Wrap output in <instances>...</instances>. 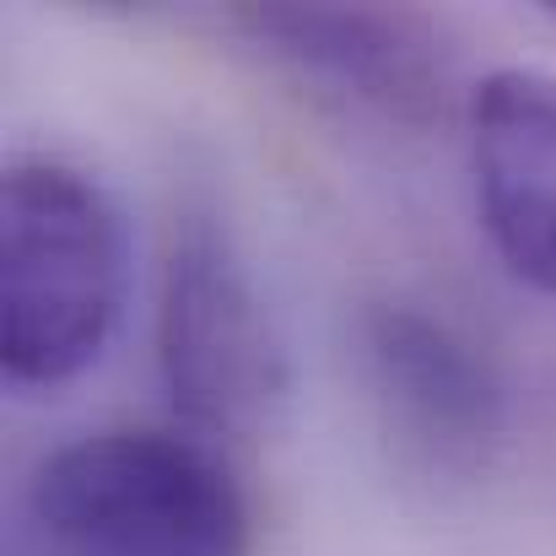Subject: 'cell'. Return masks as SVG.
Listing matches in <instances>:
<instances>
[{"instance_id": "cell-7", "label": "cell", "mask_w": 556, "mask_h": 556, "mask_svg": "<svg viewBox=\"0 0 556 556\" xmlns=\"http://www.w3.org/2000/svg\"><path fill=\"white\" fill-rule=\"evenodd\" d=\"M541 11H546V16H552V22H556V0H541Z\"/></svg>"}, {"instance_id": "cell-5", "label": "cell", "mask_w": 556, "mask_h": 556, "mask_svg": "<svg viewBox=\"0 0 556 556\" xmlns=\"http://www.w3.org/2000/svg\"><path fill=\"white\" fill-rule=\"evenodd\" d=\"M363 352L400 432L438 465L476 470L508 432V389L481 346L416 303H368Z\"/></svg>"}, {"instance_id": "cell-4", "label": "cell", "mask_w": 556, "mask_h": 556, "mask_svg": "<svg viewBox=\"0 0 556 556\" xmlns=\"http://www.w3.org/2000/svg\"><path fill=\"white\" fill-rule=\"evenodd\" d=\"M232 22L276 60L394 125L432 130L454 109V49L410 5H243Z\"/></svg>"}, {"instance_id": "cell-1", "label": "cell", "mask_w": 556, "mask_h": 556, "mask_svg": "<svg viewBox=\"0 0 556 556\" xmlns=\"http://www.w3.org/2000/svg\"><path fill=\"white\" fill-rule=\"evenodd\" d=\"M125 308V222L65 157H16L0 185V363L27 389L87 372Z\"/></svg>"}, {"instance_id": "cell-2", "label": "cell", "mask_w": 556, "mask_h": 556, "mask_svg": "<svg viewBox=\"0 0 556 556\" xmlns=\"http://www.w3.org/2000/svg\"><path fill=\"white\" fill-rule=\"evenodd\" d=\"M27 535L38 556H249L254 514L205 443L109 427L33 470Z\"/></svg>"}, {"instance_id": "cell-3", "label": "cell", "mask_w": 556, "mask_h": 556, "mask_svg": "<svg viewBox=\"0 0 556 556\" xmlns=\"http://www.w3.org/2000/svg\"><path fill=\"white\" fill-rule=\"evenodd\" d=\"M157 363L174 405L211 438H265L287 410L281 330L211 211H185L157 292Z\"/></svg>"}, {"instance_id": "cell-6", "label": "cell", "mask_w": 556, "mask_h": 556, "mask_svg": "<svg viewBox=\"0 0 556 556\" xmlns=\"http://www.w3.org/2000/svg\"><path fill=\"white\" fill-rule=\"evenodd\" d=\"M476 211L519 281L556 298V76L486 71L465 92Z\"/></svg>"}]
</instances>
